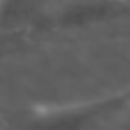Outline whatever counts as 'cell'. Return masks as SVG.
I'll list each match as a JSON object with an SVG mask.
<instances>
[{"instance_id": "1", "label": "cell", "mask_w": 130, "mask_h": 130, "mask_svg": "<svg viewBox=\"0 0 130 130\" xmlns=\"http://www.w3.org/2000/svg\"><path fill=\"white\" fill-rule=\"evenodd\" d=\"M130 102V89L75 104L40 106L21 121V130H92Z\"/></svg>"}, {"instance_id": "2", "label": "cell", "mask_w": 130, "mask_h": 130, "mask_svg": "<svg viewBox=\"0 0 130 130\" xmlns=\"http://www.w3.org/2000/svg\"><path fill=\"white\" fill-rule=\"evenodd\" d=\"M128 15V0H68L55 13V25L60 28H85Z\"/></svg>"}, {"instance_id": "3", "label": "cell", "mask_w": 130, "mask_h": 130, "mask_svg": "<svg viewBox=\"0 0 130 130\" xmlns=\"http://www.w3.org/2000/svg\"><path fill=\"white\" fill-rule=\"evenodd\" d=\"M42 0H4L0 4V21L6 26H19L28 23L38 13Z\"/></svg>"}, {"instance_id": "4", "label": "cell", "mask_w": 130, "mask_h": 130, "mask_svg": "<svg viewBox=\"0 0 130 130\" xmlns=\"http://www.w3.org/2000/svg\"><path fill=\"white\" fill-rule=\"evenodd\" d=\"M107 130H130V102L111 117V124Z\"/></svg>"}, {"instance_id": "5", "label": "cell", "mask_w": 130, "mask_h": 130, "mask_svg": "<svg viewBox=\"0 0 130 130\" xmlns=\"http://www.w3.org/2000/svg\"><path fill=\"white\" fill-rule=\"evenodd\" d=\"M0 130H4V126H2V123H0Z\"/></svg>"}, {"instance_id": "6", "label": "cell", "mask_w": 130, "mask_h": 130, "mask_svg": "<svg viewBox=\"0 0 130 130\" xmlns=\"http://www.w3.org/2000/svg\"><path fill=\"white\" fill-rule=\"evenodd\" d=\"M2 2H4V0H0V4H2Z\"/></svg>"}]
</instances>
